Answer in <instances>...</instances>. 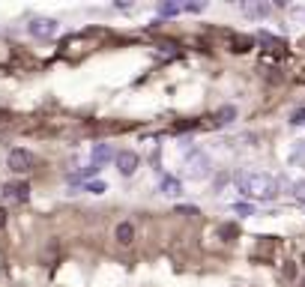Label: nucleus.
<instances>
[{"label":"nucleus","mask_w":305,"mask_h":287,"mask_svg":"<svg viewBox=\"0 0 305 287\" xmlns=\"http://www.w3.org/2000/svg\"><path fill=\"white\" fill-rule=\"evenodd\" d=\"M234 210H237V213H242V216H251V213H254V207H248V203H237Z\"/></svg>","instance_id":"nucleus-20"},{"label":"nucleus","mask_w":305,"mask_h":287,"mask_svg":"<svg viewBox=\"0 0 305 287\" xmlns=\"http://www.w3.org/2000/svg\"><path fill=\"white\" fill-rule=\"evenodd\" d=\"M290 123H293V126H305V108H299V111H293Z\"/></svg>","instance_id":"nucleus-16"},{"label":"nucleus","mask_w":305,"mask_h":287,"mask_svg":"<svg viewBox=\"0 0 305 287\" xmlns=\"http://www.w3.org/2000/svg\"><path fill=\"white\" fill-rule=\"evenodd\" d=\"M3 194L6 197H15V200H27L30 197V186L27 183H6L3 186Z\"/></svg>","instance_id":"nucleus-8"},{"label":"nucleus","mask_w":305,"mask_h":287,"mask_svg":"<svg viewBox=\"0 0 305 287\" xmlns=\"http://www.w3.org/2000/svg\"><path fill=\"white\" fill-rule=\"evenodd\" d=\"M177 216H198V207H177Z\"/></svg>","instance_id":"nucleus-18"},{"label":"nucleus","mask_w":305,"mask_h":287,"mask_svg":"<svg viewBox=\"0 0 305 287\" xmlns=\"http://www.w3.org/2000/svg\"><path fill=\"white\" fill-rule=\"evenodd\" d=\"M27 30H30V36H36V39H51V36L57 33V21L48 18V15H36Z\"/></svg>","instance_id":"nucleus-4"},{"label":"nucleus","mask_w":305,"mask_h":287,"mask_svg":"<svg viewBox=\"0 0 305 287\" xmlns=\"http://www.w3.org/2000/svg\"><path fill=\"white\" fill-rule=\"evenodd\" d=\"M0 227H6V210L0 207Z\"/></svg>","instance_id":"nucleus-23"},{"label":"nucleus","mask_w":305,"mask_h":287,"mask_svg":"<svg viewBox=\"0 0 305 287\" xmlns=\"http://www.w3.org/2000/svg\"><path fill=\"white\" fill-rule=\"evenodd\" d=\"M114 236H117L120 245H132V239H135V227H132V222H120L117 227H114Z\"/></svg>","instance_id":"nucleus-9"},{"label":"nucleus","mask_w":305,"mask_h":287,"mask_svg":"<svg viewBox=\"0 0 305 287\" xmlns=\"http://www.w3.org/2000/svg\"><path fill=\"white\" fill-rule=\"evenodd\" d=\"M159 191H162L165 197H180V194H183V183H180L177 177H162V180H159Z\"/></svg>","instance_id":"nucleus-7"},{"label":"nucleus","mask_w":305,"mask_h":287,"mask_svg":"<svg viewBox=\"0 0 305 287\" xmlns=\"http://www.w3.org/2000/svg\"><path fill=\"white\" fill-rule=\"evenodd\" d=\"M237 180V186L242 194H248V197H260V200H272L275 194H278V183L272 180L270 174H248V171H242L234 177Z\"/></svg>","instance_id":"nucleus-1"},{"label":"nucleus","mask_w":305,"mask_h":287,"mask_svg":"<svg viewBox=\"0 0 305 287\" xmlns=\"http://www.w3.org/2000/svg\"><path fill=\"white\" fill-rule=\"evenodd\" d=\"M111 159L117 161V153H114L108 144H96V147H93V165H105V161H111Z\"/></svg>","instance_id":"nucleus-11"},{"label":"nucleus","mask_w":305,"mask_h":287,"mask_svg":"<svg viewBox=\"0 0 305 287\" xmlns=\"http://www.w3.org/2000/svg\"><path fill=\"white\" fill-rule=\"evenodd\" d=\"M6 168L15 171V174H27V171H33L36 168V156L30 153V150H9Z\"/></svg>","instance_id":"nucleus-3"},{"label":"nucleus","mask_w":305,"mask_h":287,"mask_svg":"<svg viewBox=\"0 0 305 287\" xmlns=\"http://www.w3.org/2000/svg\"><path fill=\"white\" fill-rule=\"evenodd\" d=\"M242 12H245L248 18H267L272 12V6L264 3V0H245V3H242Z\"/></svg>","instance_id":"nucleus-6"},{"label":"nucleus","mask_w":305,"mask_h":287,"mask_svg":"<svg viewBox=\"0 0 305 287\" xmlns=\"http://www.w3.org/2000/svg\"><path fill=\"white\" fill-rule=\"evenodd\" d=\"M290 165H299V168H305V141H299V144L293 147V153H290Z\"/></svg>","instance_id":"nucleus-13"},{"label":"nucleus","mask_w":305,"mask_h":287,"mask_svg":"<svg viewBox=\"0 0 305 287\" xmlns=\"http://www.w3.org/2000/svg\"><path fill=\"white\" fill-rule=\"evenodd\" d=\"M138 153H132V150H120V153H117V171H120V174H123V177H132V174H135L138 171Z\"/></svg>","instance_id":"nucleus-5"},{"label":"nucleus","mask_w":305,"mask_h":287,"mask_svg":"<svg viewBox=\"0 0 305 287\" xmlns=\"http://www.w3.org/2000/svg\"><path fill=\"white\" fill-rule=\"evenodd\" d=\"M231 51H237V54L251 51V36H234L231 39Z\"/></svg>","instance_id":"nucleus-12"},{"label":"nucleus","mask_w":305,"mask_h":287,"mask_svg":"<svg viewBox=\"0 0 305 287\" xmlns=\"http://www.w3.org/2000/svg\"><path fill=\"white\" fill-rule=\"evenodd\" d=\"M180 9H186V6H183V3H162V6H159V15H177Z\"/></svg>","instance_id":"nucleus-14"},{"label":"nucleus","mask_w":305,"mask_h":287,"mask_svg":"<svg viewBox=\"0 0 305 287\" xmlns=\"http://www.w3.org/2000/svg\"><path fill=\"white\" fill-rule=\"evenodd\" d=\"M84 189H87V191H93V194H102V191H105V183H96V180H93V183H87Z\"/></svg>","instance_id":"nucleus-17"},{"label":"nucleus","mask_w":305,"mask_h":287,"mask_svg":"<svg viewBox=\"0 0 305 287\" xmlns=\"http://www.w3.org/2000/svg\"><path fill=\"white\" fill-rule=\"evenodd\" d=\"M186 9H189V12H203L206 3H186Z\"/></svg>","instance_id":"nucleus-21"},{"label":"nucleus","mask_w":305,"mask_h":287,"mask_svg":"<svg viewBox=\"0 0 305 287\" xmlns=\"http://www.w3.org/2000/svg\"><path fill=\"white\" fill-rule=\"evenodd\" d=\"M284 275H287V278H293V275H296V266H293V263H287V266H284Z\"/></svg>","instance_id":"nucleus-22"},{"label":"nucleus","mask_w":305,"mask_h":287,"mask_svg":"<svg viewBox=\"0 0 305 287\" xmlns=\"http://www.w3.org/2000/svg\"><path fill=\"white\" fill-rule=\"evenodd\" d=\"M96 174H99V165H90V168H84V171H81V177H84V180H87V177H96Z\"/></svg>","instance_id":"nucleus-19"},{"label":"nucleus","mask_w":305,"mask_h":287,"mask_svg":"<svg viewBox=\"0 0 305 287\" xmlns=\"http://www.w3.org/2000/svg\"><path fill=\"white\" fill-rule=\"evenodd\" d=\"M293 197H296L299 203H305V180H299V183L293 186Z\"/></svg>","instance_id":"nucleus-15"},{"label":"nucleus","mask_w":305,"mask_h":287,"mask_svg":"<svg viewBox=\"0 0 305 287\" xmlns=\"http://www.w3.org/2000/svg\"><path fill=\"white\" fill-rule=\"evenodd\" d=\"M186 168H189V177H192V180H203V177H209L212 161H209V156H206L203 150H192L189 159H186Z\"/></svg>","instance_id":"nucleus-2"},{"label":"nucleus","mask_w":305,"mask_h":287,"mask_svg":"<svg viewBox=\"0 0 305 287\" xmlns=\"http://www.w3.org/2000/svg\"><path fill=\"white\" fill-rule=\"evenodd\" d=\"M234 120H237V108H234V105H225V108H219V111H215L212 126H231Z\"/></svg>","instance_id":"nucleus-10"}]
</instances>
